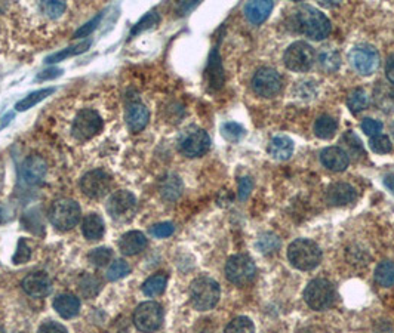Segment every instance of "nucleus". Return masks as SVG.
<instances>
[{
	"mask_svg": "<svg viewBox=\"0 0 394 333\" xmlns=\"http://www.w3.org/2000/svg\"><path fill=\"white\" fill-rule=\"evenodd\" d=\"M357 193L354 188L345 182H335L327 188L326 198L332 206H345L354 202Z\"/></svg>",
	"mask_w": 394,
	"mask_h": 333,
	"instance_id": "nucleus-18",
	"label": "nucleus"
},
{
	"mask_svg": "<svg viewBox=\"0 0 394 333\" xmlns=\"http://www.w3.org/2000/svg\"><path fill=\"white\" fill-rule=\"evenodd\" d=\"M257 248L262 252V253H271L276 252L280 248V240L276 234L273 232H266L264 236H261L257 241Z\"/></svg>",
	"mask_w": 394,
	"mask_h": 333,
	"instance_id": "nucleus-39",
	"label": "nucleus"
},
{
	"mask_svg": "<svg viewBox=\"0 0 394 333\" xmlns=\"http://www.w3.org/2000/svg\"><path fill=\"white\" fill-rule=\"evenodd\" d=\"M382 128H384V126H382L381 121L375 120V119H365L362 121V130L366 133V135H369L370 138L381 135Z\"/></svg>",
	"mask_w": 394,
	"mask_h": 333,
	"instance_id": "nucleus-47",
	"label": "nucleus"
},
{
	"mask_svg": "<svg viewBox=\"0 0 394 333\" xmlns=\"http://www.w3.org/2000/svg\"><path fill=\"white\" fill-rule=\"evenodd\" d=\"M53 309H55L62 318H73L79 314L80 301L70 293H62L53 301Z\"/></svg>",
	"mask_w": 394,
	"mask_h": 333,
	"instance_id": "nucleus-22",
	"label": "nucleus"
},
{
	"mask_svg": "<svg viewBox=\"0 0 394 333\" xmlns=\"http://www.w3.org/2000/svg\"><path fill=\"white\" fill-rule=\"evenodd\" d=\"M173 231H175V227L172 222H160V224H156L150 228L151 236L157 237V239H166L173 234Z\"/></svg>",
	"mask_w": 394,
	"mask_h": 333,
	"instance_id": "nucleus-44",
	"label": "nucleus"
},
{
	"mask_svg": "<svg viewBox=\"0 0 394 333\" xmlns=\"http://www.w3.org/2000/svg\"><path fill=\"white\" fill-rule=\"evenodd\" d=\"M104 128V120L98 114V111L85 108L79 111L78 116L73 120L71 135L78 141H89L98 135Z\"/></svg>",
	"mask_w": 394,
	"mask_h": 333,
	"instance_id": "nucleus-5",
	"label": "nucleus"
},
{
	"mask_svg": "<svg viewBox=\"0 0 394 333\" xmlns=\"http://www.w3.org/2000/svg\"><path fill=\"white\" fill-rule=\"evenodd\" d=\"M129 273H130L129 264L123 259H117L112 264L110 268H108L107 279L110 282H117L120 279H123V277H126Z\"/></svg>",
	"mask_w": 394,
	"mask_h": 333,
	"instance_id": "nucleus-38",
	"label": "nucleus"
},
{
	"mask_svg": "<svg viewBox=\"0 0 394 333\" xmlns=\"http://www.w3.org/2000/svg\"><path fill=\"white\" fill-rule=\"evenodd\" d=\"M31 257V249L30 246L27 244L26 240L21 239L18 241V248H17V252L14 255V264H26Z\"/></svg>",
	"mask_w": 394,
	"mask_h": 333,
	"instance_id": "nucleus-46",
	"label": "nucleus"
},
{
	"mask_svg": "<svg viewBox=\"0 0 394 333\" xmlns=\"http://www.w3.org/2000/svg\"><path fill=\"white\" fill-rule=\"evenodd\" d=\"M62 74V70H58V69H49V70H45V71H42L39 73L37 76V80H49V79H55V77L61 76Z\"/></svg>",
	"mask_w": 394,
	"mask_h": 333,
	"instance_id": "nucleus-50",
	"label": "nucleus"
},
{
	"mask_svg": "<svg viewBox=\"0 0 394 333\" xmlns=\"http://www.w3.org/2000/svg\"><path fill=\"white\" fill-rule=\"evenodd\" d=\"M375 282L381 287L394 286V262L384 261L378 264L375 270Z\"/></svg>",
	"mask_w": 394,
	"mask_h": 333,
	"instance_id": "nucleus-32",
	"label": "nucleus"
},
{
	"mask_svg": "<svg viewBox=\"0 0 394 333\" xmlns=\"http://www.w3.org/2000/svg\"><path fill=\"white\" fill-rule=\"evenodd\" d=\"M282 86V76L277 70L270 69V67L259 69L252 77V89L262 98H275L280 94Z\"/></svg>",
	"mask_w": 394,
	"mask_h": 333,
	"instance_id": "nucleus-9",
	"label": "nucleus"
},
{
	"mask_svg": "<svg viewBox=\"0 0 394 333\" xmlns=\"http://www.w3.org/2000/svg\"><path fill=\"white\" fill-rule=\"evenodd\" d=\"M286 257L293 268L310 271L320 264L322 250L314 241L307 239H298L289 244Z\"/></svg>",
	"mask_w": 394,
	"mask_h": 333,
	"instance_id": "nucleus-2",
	"label": "nucleus"
},
{
	"mask_svg": "<svg viewBox=\"0 0 394 333\" xmlns=\"http://www.w3.org/2000/svg\"><path fill=\"white\" fill-rule=\"evenodd\" d=\"M146 248L147 237L141 231H129L119 241V249L126 257H134V255L142 252Z\"/></svg>",
	"mask_w": 394,
	"mask_h": 333,
	"instance_id": "nucleus-20",
	"label": "nucleus"
},
{
	"mask_svg": "<svg viewBox=\"0 0 394 333\" xmlns=\"http://www.w3.org/2000/svg\"><path fill=\"white\" fill-rule=\"evenodd\" d=\"M53 92H55V87L39 89V91L31 92L27 96H24L23 99H19V101L17 103V105H15V110L17 111H27V110L33 108L35 105H37L39 103H42L43 99H46Z\"/></svg>",
	"mask_w": 394,
	"mask_h": 333,
	"instance_id": "nucleus-26",
	"label": "nucleus"
},
{
	"mask_svg": "<svg viewBox=\"0 0 394 333\" xmlns=\"http://www.w3.org/2000/svg\"><path fill=\"white\" fill-rule=\"evenodd\" d=\"M37 333H69L62 325L57 323V321H45L40 327Z\"/></svg>",
	"mask_w": 394,
	"mask_h": 333,
	"instance_id": "nucleus-49",
	"label": "nucleus"
},
{
	"mask_svg": "<svg viewBox=\"0 0 394 333\" xmlns=\"http://www.w3.org/2000/svg\"><path fill=\"white\" fill-rule=\"evenodd\" d=\"M101 291V282L98 277H95L94 274H85L80 277L79 280V292L82 293V296L85 298H94Z\"/></svg>",
	"mask_w": 394,
	"mask_h": 333,
	"instance_id": "nucleus-31",
	"label": "nucleus"
},
{
	"mask_svg": "<svg viewBox=\"0 0 394 333\" xmlns=\"http://www.w3.org/2000/svg\"><path fill=\"white\" fill-rule=\"evenodd\" d=\"M24 292L33 298H43L48 296L52 291V283L49 275L43 271L31 273L23 280Z\"/></svg>",
	"mask_w": 394,
	"mask_h": 333,
	"instance_id": "nucleus-16",
	"label": "nucleus"
},
{
	"mask_svg": "<svg viewBox=\"0 0 394 333\" xmlns=\"http://www.w3.org/2000/svg\"><path fill=\"white\" fill-rule=\"evenodd\" d=\"M224 333H255V326L249 317H236L227 325Z\"/></svg>",
	"mask_w": 394,
	"mask_h": 333,
	"instance_id": "nucleus-36",
	"label": "nucleus"
},
{
	"mask_svg": "<svg viewBox=\"0 0 394 333\" xmlns=\"http://www.w3.org/2000/svg\"><path fill=\"white\" fill-rule=\"evenodd\" d=\"M21 173H23V180L28 185H39L48 173V164L40 155H28L23 163V168H21Z\"/></svg>",
	"mask_w": 394,
	"mask_h": 333,
	"instance_id": "nucleus-15",
	"label": "nucleus"
},
{
	"mask_svg": "<svg viewBox=\"0 0 394 333\" xmlns=\"http://www.w3.org/2000/svg\"><path fill=\"white\" fill-rule=\"evenodd\" d=\"M137 207V198L129 191H116L108 198L105 209L114 221H128L132 218Z\"/></svg>",
	"mask_w": 394,
	"mask_h": 333,
	"instance_id": "nucleus-11",
	"label": "nucleus"
},
{
	"mask_svg": "<svg viewBox=\"0 0 394 333\" xmlns=\"http://www.w3.org/2000/svg\"><path fill=\"white\" fill-rule=\"evenodd\" d=\"M275 3L270 2V0H257V2H248L245 5V15L250 24H261L264 22L268 15L271 14Z\"/></svg>",
	"mask_w": 394,
	"mask_h": 333,
	"instance_id": "nucleus-21",
	"label": "nucleus"
},
{
	"mask_svg": "<svg viewBox=\"0 0 394 333\" xmlns=\"http://www.w3.org/2000/svg\"><path fill=\"white\" fill-rule=\"evenodd\" d=\"M211 147V138L203 129L187 130L180 139V151L187 157H200Z\"/></svg>",
	"mask_w": 394,
	"mask_h": 333,
	"instance_id": "nucleus-14",
	"label": "nucleus"
},
{
	"mask_svg": "<svg viewBox=\"0 0 394 333\" xmlns=\"http://www.w3.org/2000/svg\"><path fill=\"white\" fill-rule=\"evenodd\" d=\"M82 232L85 239L95 241L103 239L104 232H105V225L103 218L98 214H89L83 218L82 222Z\"/></svg>",
	"mask_w": 394,
	"mask_h": 333,
	"instance_id": "nucleus-23",
	"label": "nucleus"
},
{
	"mask_svg": "<svg viewBox=\"0 0 394 333\" xmlns=\"http://www.w3.org/2000/svg\"><path fill=\"white\" fill-rule=\"evenodd\" d=\"M126 125L132 132H141L148 125L150 113L144 104L141 103H132L126 110Z\"/></svg>",
	"mask_w": 394,
	"mask_h": 333,
	"instance_id": "nucleus-19",
	"label": "nucleus"
},
{
	"mask_svg": "<svg viewBox=\"0 0 394 333\" xmlns=\"http://www.w3.org/2000/svg\"><path fill=\"white\" fill-rule=\"evenodd\" d=\"M91 46V40H83L82 43H78V44H74V46H70V48H65L60 52H55V53H52L49 55V57L45 60L46 64H55V62H60L65 58H69V57H74V55H79L85 51L89 49Z\"/></svg>",
	"mask_w": 394,
	"mask_h": 333,
	"instance_id": "nucleus-29",
	"label": "nucleus"
},
{
	"mask_svg": "<svg viewBox=\"0 0 394 333\" xmlns=\"http://www.w3.org/2000/svg\"><path fill=\"white\" fill-rule=\"evenodd\" d=\"M163 323V309L157 302L147 301L137 307L134 313V325L142 333H153Z\"/></svg>",
	"mask_w": 394,
	"mask_h": 333,
	"instance_id": "nucleus-8",
	"label": "nucleus"
},
{
	"mask_svg": "<svg viewBox=\"0 0 394 333\" xmlns=\"http://www.w3.org/2000/svg\"><path fill=\"white\" fill-rule=\"evenodd\" d=\"M181 191H182V184L178 176L171 175L162 182V196L166 200H177L181 196Z\"/></svg>",
	"mask_w": 394,
	"mask_h": 333,
	"instance_id": "nucleus-34",
	"label": "nucleus"
},
{
	"mask_svg": "<svg viewBox=\"0 0 394 333\" xmlns=\"http://www.w3.org/2000/svg\"><path fill=\"white\" fill-rule=\"evenodd\" d=\"M252 187H254V182L249 176L242 178V180H240V182H239V198L246 200L249 197L250 191H252Z\"/></svg>",
	"mask_w": 394,
	"mask_h": 333,
	"instance_id": "nucleus-48",
	"label": "nucleus"
},
{
	"mask_svg": "<svg viewBox=\"0 0 394 333\" xmlns=\"http://www.w3.org/2000/svg\"><path fill=\"white\" fill-rule=\"evenodd\" d=\"M369 146H370V150L377 154H387L393 148V144L390 138L386 135H378V137L370 138Z\"/></svg>",
	"mask_w": 394,
	"mask_h": 333,
	"instance_id": "nucleus-43",
	"label": "nucleus"
},
{
	"mask_svg": "<svg viewBox=\"0 0 394 333\" xmlns=\"http://www.w3.org/2000/svg\"><path fill=\"white\" fill-rule=\"evenodd\" d=\"M40 9L43 10V14H45L46 17H49L52 19H57L64 14V10L67 9V5H65V2H57V0H51V2H42Z\"/></svg>",
	"mask_w": 394,
	"mask_h": 333,
	"instance_id": "nucleus-41",
	"label": "nucleus"
},
{
	"mask_svg": "<svg viewBox=\"0 0 394 333\" xmlns=\"http://www.w3.org/2000/svg\"><path fill=\"white\" fill-rule=\"evenodd\" d=\"M82 218L80 206L71 198H60L53 202L49 210V219L53 227L67 231L79 224Z\"/></svg>",
	"mask_w": 394,
	"mask_h": 333,
	"instance_id": "nucleus-4",
	"label": "nucleus"
},
{
	"mask_svg": "<svg viewBox=\"0 0 394 333\" xmlns=\"http://www.w3.org/2000/svg\"><path fill=\"white\" fill-rule=\"evenodd\" d=\"M386 76L391 85H394V53H391L386 62Z\"/></svg>",
	"mask_w": 394,
	"mask_h": 333,
	"instance_id": "nucleus-51",
	"label": "nucleus"
},
{
	"mask_svg": "<svg viewBox=\"0 0 394 333\" xmlns=\"http://www.w3.org/2000/svg\"><path fill=\"white\" fill-rule=\"evenodd\" d=\"M341 142L344 146L343 150L347 153L348 157L352 155V157H354V159H359V157H362V155H365L362 141H360V138L356 135L353 130H348L343 137Z\"/></svg>",
	"mask_w": 394,
	"mask_h": 333,
	"instance_id": "nucleus-28",
	"label": "nucleus"
},
{
	"mask_svg": "<svg viewBox=\"0 0 394 333\" xmlns=\"http://www.w3.org/2000/svg\"><path fill=\"white\" fill-rule=\"evenodd\" d=\"M374 99L375 104L384 111H388L394 108V87H391L390 85L381 82L378 83V86L375 87L374 91Z\"/></svg>",
	"mask_w": 394,
	"mask_h": 333,
	"instance_id": "nucleus-25",
	"label": "nucleus"
},
{
	"mask_svg": "<svg viewBox=\"0 0 394 333\" xmlns=\"http://www.w3.org/2000/svg\"><path fill=\"white\" fill-rule=\"evenodd\" d=\"M319 62L322 69L329 73H334L339 69V65H341V57H339V53L336 51L326 48L319 53Z\"/></svg>",
	"mask_w": 394,
	"mask_h": 333,
	"instance_id": "nucleus-33",
	"label": "nucleus"
},
{
	"mask_svg": "<svg viewBox=\"0 0 394 333\" xmlns=\"http://www.w3.org/2000/svg\"><path fill=\"white\" fill-rule=\"evenodd\" d=\"M284 65L295 73H304L311 69L314 62V51L309 43L295 42L283 55Z\"/></svg>",
	"mask_w": 394,
	"mask_h": 333,
	"instance_id": "nucleus-7",
	"label": "nucleus"
},
{
	"mask_svg": "<svg viewBox=\"0 0 394 333\" xmlns=\"http://www.w3.org/2000/svg\"><path fill=\"white\" fill-rule=\"evenodd\" d=\"M255 262L248 255H234L225 264V277L234 284H245L254 279Z\"/></svg>",
	"mask_w": 394,
	"mask_h": 333,
	"instance_id": "nucleus-10",
	"label": "nucleus"
},
{
	"mask_svg": "<svg viewBox=\"0 0 394 333\" xmlns=\"http://www.w3.org/2000/svg\"><path fill=\"white\" fill-rule=\"evenodd\" d=\"M304 299L314 311H323L329 308L335 301V289L331 282L325 279H316L309 283L304 291Z\"/></svg>",
	"mask_w": 394,
	"mask_h": 333,
	"instance_id": "nucleus-6",
	"label": "nucleus"
},
{
	"mask_svg": "<svg viewBox=\"0 0 394 333\" xmlns=\"http://www.w3.org/2000/svg\"><path fill=\"white\" fill-rule=\"evenodd\" d=\"M295 24L300 33L313 40H323L331 33V21L320 12L319 9L313 6H301L297 14H295Z\"/></svg>",
	"mask_w": 394,
	"mask_h": 333,
	"instance_id": "nucleus-1",
	"label": "nucleus"
},
{
	"mask_svg": "<svg viewBox=\"0 0 394 333\" xmlns=\"http://www.w3.org/2000/svg\"><path fill=\"white\" fill-rule=\"evenodd\" d=\"M347 105L352 113L357 114L360 111L365 110L368 105V94L363 89H354V91L348 95Z\"/></svg>",
	"mask_w": 394,
	"mask_h": 333,
	"instance_id": "nucleus-35",
	"label": "nucleus"
},
{
	"mask_svg": "<svg viewBox=\"0 0 394 333\" xmlns=\"http://www.w3.org/2000/svg\"><path fill=\"white\" fill-rule=\"evenodd\" d=\"M350 62L353 69L362 76L374 74L379 67V53L372 46H357L350 52Z\"/></svg>",
	"mask_w": 394,
	"mask_h": 333,
	"instance_id": "nucleus-13",
	"label": "nucleus"
},
{
	"mask_svg": "<svg viewBox=\"0 0 394 333\" xmlns=\"http://www.w3.org/2000/svg\"><path fill=\"white\" fill-rule=\"evenodd\" d=\"M159 21H160V17H159V14L156 12V10H155V12H148L144 18H141L138 21V24L132 28V31H130V36H135L141 31H146L148 28H153V27L159 24Z\"/></svg>",
	"mask_w": 394,
	"mask_h": 333,
	"instance_id": "nucleus-42",
	"label": "nucleus"
},
{
	"mask_svg": "<svg viewBox=\"0 0 394 333\" xmlns=\"http://www.w3.org/2000/svg\"><path fill=\"white\" fill-rule=\"evenodd\" d=\"M293 153V141L284 135L275 137L268 144V154L276 160H288Z\"/></svg>",
	"mask_w": 394,
	"mask_h": 333,
	"instance_id": "nucleus-24",
	"label": "nucleus"
},
{
	"mask_svg": "<svg viewBox=\"0 0 394 333\" xmlns=\"http://www.w3.org/2000/svg\"><path fill=\"white\" fill-rule=\"evenodd\" d=\"M384 185L394 194V176L393 175H387L384 178Z\"/></svg>",
	"mask_w": 394,
	"mask_h": 333,
	"instance_id": "nucleus-52",
	"label": "nucleus"
},
{
	"mask_svg": "<svg viewBox=\"0 0 394 333\" xmlns=\"http://www.w3.org/2000/svg\"><path fill=\"white\" fill-rule=\"evenodd\" d=\"M221 296V289L211 277H199L190 284V301L197 311L212 309Z\"/></svg>",
	"mask_w": 394,
	"mask_h": 333,
	"instance_id": "nucleus-3",
	"label": "nucleus"
},
{
	"mask_svg": "<svg viewBox=\"0 0 394 333\" xmlns=\"http://www.w3.org/2000/svg\"><path fill=\"white\" fill-rule=\"evenodd\" d=\"M336 120L331 116H320L314 123V133L320 139H331L336 132Z\"/></svg>",
	"mask_w": 394,
	"mask_h": 333,
	"instance_id": "nucleus-27",
	"label": "nucleus"
},
{
	"mask_svg": "<svg viewBox=\"0 0 394 333\" xmlns=\"http://www.w3.org/2000/svg\"><path fill=\"white\" fill-rule=\"evenodd\" d=\"M166 283H168V277L165 274L162 273L155 274L148 277L144 284H142V292H144V295L147 296H157L165 291Z\"/></svg>",
	"mask_w": 394,
	"mask_h": 333,
	"instance_id": "nucleus-30",
	"label": "nucleus"
},
{
	"mask_svg": "<svg viewBox=\"0 0 394 333\" xmlns=\"http://www.w3.org/2000/svg\"><path fill=\"white\" fill-rule=\"evenodd\" d=\"M221 132L223 137L230 142H239L246 135L245 128L240 126L239 123H234V121H227V123H224Z\"/></svg>",
	"mask_w": 394,
	"mask_h": 333,
	"instance_id": "nucleus-37",
	"label": "nucleus"
},
{
	"mask_svg": "<svg viewBox=\"0 0 394 333\" xmlns=\"http://www.w3.org/2000/svg\"><path fill=\"white\" fill-rule=\"evenodd\" d=\"M101 19H103V14H98L94 19H91V21H87L85 26H82L78 31L74 33V39H80V37H86V36H89L91 33L100 26V22H101Z\"/></svg>",
	"mask_w": 394,
	"mask_h": 333,
	"instance_id": "nucleus-45",
	"label": "nucleus"
},
{
	"mask_svg": "<svg viewBox=\"0 0 394 333\" xmlns=\"http://www.w3.org/2000/svg\"><path fill=\"white\" fill-rule=\"evenodd\" d=\"M112 258H113V252L108 248H96L87 255V259H89V262L95 266H104L112 261Z\"/></svg>",
	"mask_w": 394,
	"mask_h": 333,
	"instance_id": "nucleus-40",
	"label": "nucleus"
},
{
	"mask_svg": "<svg viewBox=\"0 0 394 333\" xmlns=\"http://www.w3.org/2000/svg\"><path fill=\"white\" fill-rule=\"evenodd\" d=\"M393 137H394V123H393Z\"/></svg>",
	"mask_w": 394,
	"mask_h": 333,
	"instance_id": "nucleus-53",
	"label": "nucleus"
},
{
	"mask_svg": "<svg viewBox=\"0 0 394 333\" xmlns=\"http://www.w3.org/2000/svg\"><path fill=\"white\" fill-rule=\"evenodd\" d=\"M320 162L326 169L344 172L350 164V157L341 147H327L320 153Z\"/></svg>",
	"mask_w": 394,
	"mask_h": 333,
	"instance_id": "nucleus-17",
	"label": "nucleus"
},
{
	"mask_svg": "<svg viewBox=\"0 0 394 333\" xmlns=\"http://www.w3.org/2000/svg\"><path fill=\"white\" fill-rule=\"evenodd\" d=\"M80 188L85 196L89 198H101L112 188V178L101 169H95L82 176Z\"/></svg>",
	"mask_w": 394,
	"mask_h": 333,
	"instance_id": "nucleus-12",
	"label": "nucleus"
}]
</instances>
